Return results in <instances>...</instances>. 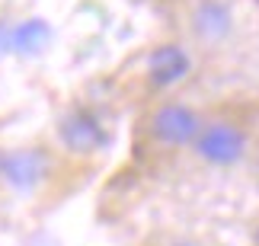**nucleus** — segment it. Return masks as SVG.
<instances>
[{
	"instance_id": "nucleus-7",
	"label": "nucleus",
	"mask_w": 259,
	"mask_h": 246,
	"mask_svg": "<svg viewBox=\"0 0 259 246\" xmlns=\"http://www.w3.org/2000/svg\"><path fill=\"white\" fill-rule=\"evenodd\" d=\"M45 38H48V26L42 19H29V23H23L13 32V45L19 52H38L45 45Z\"/></svg>"
},
{
	"instance_id": "nucleus-1",
	"label": "nucleus",
	"mask_w": 259,
	"mask_h": 246,
	"mask_svg": "<svg viewBox=\"0 0 259 246\" xmlns=\"http://www.w3.org/2000/svg\"><path fill=\"white\" fill-rule=\"evenodd\" d=\"M192 151L198 160H205L211 166H234L246 154V131L237 122H227V119L202 122L192 141Z\"/></svg>"
},
{
	"instance_id": "nucleus-9",
	"label": "nucleus",
	"mask_w": 259,
	"mask_h": 246,
	"mask_svg": "<svg viewBox=\"0 0 259 246\" xmlns=\"http://www.w3.org/2000/svg\"><path fill=\"white\" fill-rule=\"evenodd\" d=\"M0 163H4V154H0Z\"/></svg>"
},
{
	"instance_id": "nucleus-2",
	"label": "nucleus",
	"mask_w": 259,
	"mask_h": 246,
	"mask_svg": "<svg viewBox=\"0 0 259 246\" xmlns=\"http://www.w3.org/2000/svg\"><path fill=\"white\" fill-rule=\"evenodd\" d=\"M202 119L186 103H160L147 115V134L163 147H186L195 141Z\"/></svg>"
},
{
	"instance_id": "nucleus-4",
	"label": "nucleus",
	"mask_w": 259,
	"mask_h": 246,
	"mask_svg": "<svg viewBox=\"0 0 259 246\" xmlns=\"http://www.w3.org/2000/svg\"><path fill=\"white\" fill-rule=\"evenodd\" d=\"M189 29L198 42L221 45L234 32V10L227 0H198L189 16Z\"/></svg>"
},
{
	"instance_id": "nucleus-5",
	"label": "nucleus",
	"mask_w": 259,
	"mask_h": 246,
	"mask_svg": "<svg viewBox=\"0 0 259 246\" xmlns=\"http://www.w3.org/2000/svg\"><path fill=\"white\" fill-rule=\"evenodd\" d=\"M0 176L19 192H32L38 182L48 176V157L45 151H13V154H4V163H0Z\"/></svg>"
},
{
	"instance_id": "nucleus-3",
	"label": "nucleus",
	"mask_w": 259,
	"mask_h": 246,
	"mask_svg": "<svg viewBox=\"0 0 259 246\" xmlns=\"http://www.w3.org/2000/svg\"><path fill=\"white\" fill-rule=\"evenodd\" d=\"M58 137H61V144L71 154H93V151H103L109 144L106 125L90 109H83V106L71 109L61 122H58Z\"/></svg>"
},
{
	"instance_id": "nucleus-8",
	"label": "nucleus",
	"mask_w": 259,
	"mask_h": 246,
	"mask_svg": "<svg viewBox=\"0 0 259 246\" xmlns=\"http://www.w3.org/2000/svg\"><path fill=\"white\" fill-rule=\"evenodd\" d=\"M147 246H205V243L195 240V237H183V233H160V237H154Z\"/></svg>"
},
{
	"instance_id": "nucleus-6",
	"label": "nucleus",
	"mask_w": 259,
	"mask_h": 246,
	"mask_svg": "<svg viewBox=\"0 0 259 246\" xmlns=\"http://www.w3.org/2000/svg\"><path fill=\"white\" fill-rule=\"evenodd\" d=\"M189 67H192V58L179 45H160L147 58V77L154 86H176L189 77Z\"/></svg>"
}]
</instances>
